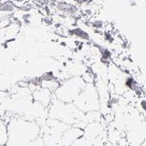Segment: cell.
Here are the masks:
<instances>
[{
  "instance_id": "6da1fadb",
  "label": "cell",
  "mask_w": 146,
  "mask_h": 146,
  "mask_svg": "<svg viewBox=\"0 0 146 146\" xmlns=\"http://www.w3.org/2000/svg\"><path fill=\"white\" fill-rule=\"evenodd\" d=\"M41 129L34 121L13 115L7 124L6 146H28L40 136Z\"/></svg>"
},
{
  "instance_id": "7a4b0ae2",
  "label": "cell",
  "mask_w": 146,
  "mask_h": 146,
  "mask_svg": "<svg viewBox=\"0 0 146 146\" xmlns=\"http://www.w3.org/2000/svg\"><path fill=\"white\" fill-rule=\"evenodd\" d=\"M48 117L83 131L88 126L85 113L80 111L73 103H64L56 100L54 95L52 96L51 103L48 107Z\"/></svg>"
},
{
  "instance_id": "3957f363",
  "label": "cell",
  "mask_w": 146,
  "mask_h": 146,
  "mask_svg": "<svg viewBox=\"0 0 146 146\" xmlns=\"http://www.w3.org/2000/svg\"><path fill=\"white\" fill-rule=\"evenodd\" d=\"M86 83L81 77H71V78L60 82V85L53 95L56 100L64 103H72L80 93L83 91Z\"/></svg>"
},
{
  "instance_id": "277c9868",
  "label": "cell",
  "mask_w": 146,
  "mask_h": 146,
  "mask_svg": "<svg viewBox=\"0 0 146 146\" xmlns=\"http://www.w3.org/2000/svg\"><path fill=\"white\" fill-rule=\"evenodd\" d=\"M72 103L83 113L98 111L100 98H98L95 84H86L83 91Z\"/></svg>"
},
{
  "instance_id": "5b68a950",
  "label": "cell",
  "mask_w": 146,
  "mask_h": 146,
  "mask_svg": "<svg viewBox=\"0 0 146 146\" xmlns=\"http://www.w3.org/2000/svg\"><path fill=\"white\" fill-rule=\"evenodd\" d=\"M83 135H84L83 129L76 128V127L70 126L66 131H63L62 137H60V146H70L75 140L80 138Z\"/></svg>"
},
{
  "instance_id": "8992f818",
  "label": "cell",
  "mask_w": 146,
  "mask_h": 146,
  "mask_svg": "<svg viewBox=\"0 0 146 146\" xmlns=\"http://www.w3.org/2000/svg\"><path fill=\"white\" fill-rule=\"evenodd\" d=\"M52 96H53L52 92H50L49 90H46V89H42V88H40L32 93L33 100L40 103V104L43 105V106L46 108H48L49 105H50Z\"/></svg>"
},
{
  "instance_id": "52a82bcc",
  "label": "cell",
  "mask_w": 146,
  "mask_h": 146,
  "mask_svg": "<svg viewBox=\"0 0 146 146\" xmlns=\"http://www.w3.org/2000/svg\"><path fill=\"white\" fill-rule=\"evenodd\" d=\"M7 139V124L2 119H0V145H6Z\"/></svg>"
},
{
  "instance_id": "ba28073f",
  "label": "cell",
  "mask_w": 146,
  "mask_h": 146,
  "mask_svg": "<svg viewBox=\"0 0 146 146\" xmlns=\"http://www.w3.org/2000/svg\"><path fill=\"white\" fill-rule=\"evenodd\" d=\"M94 141L95 140L91 139V138L83 135L80 138L75 140L70 146H94Z\"/></svg>"
},
{
  "instance_id": "9c48e42d",
  "label": "cell",
  "mask_w": 146,
  "mask_h": 146,
  "mask_svg": "<svg viewBox=\"0 0 146 146\" xmlns=\"http://www.w3.org/2000/svg\"><path fill=\"white\" fill-rule=\"evenodd\" d=\"M81 78L83 79V81L86 84H95L96 75L94 74V73L90 70V68H89V69L87 70V71L85 72L83 75H82Z\"/></svg>"
},
{
  "instance_id": "30bf717a",
  "label": "cell",
  "mask_w": 146,
  "mask_h": 146,
  "mask_svg": "<svg viewBox=\"0 0 146 146\" xmlns=\"http://www.w3.org/2000/svg\"><path fill=\"white\" fill-rule=\"evenodd\" d=\"M28 146H47L45 143H44L43 139H42L41 136H39L37 139H35L34 141H32L31 143H30Z\"/></svg>"
},
{
  "instance_id": "8fae6325",
  "label": "cell",
  "mask_w": 146,
  "mask_h": 146,
  "mask_svg": "<svg viewBox=\"0 0 146 146\" xmlns=\"http://www.w3.org/2000/svg\"><path fill=\"white\" fill-rule=\"evenodd\" d=\"M5 114H6L5 109H4V107L0 104V119H3L4 116H5Z\"/></svg>"
},
{
  "instance_id": "7c38bea8",
  "label": "cell",
  "mask_w": 146,
  "mask_h": 146,
  "mask_svg": "<svg viewBox=\"0 0 146 146\" xmlns=\"http://www.w3.org/2000/svg\"><path fill=\"white\" fill-rule=\"evenodd\" d=\"M0 146H6V145H0Z\"/></svg>"
}]
</instances>
